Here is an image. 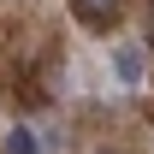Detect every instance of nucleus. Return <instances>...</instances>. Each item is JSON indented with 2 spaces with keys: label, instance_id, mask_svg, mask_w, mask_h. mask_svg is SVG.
I'll return each instance as SVG.
<instances>
[{
  "label": "nucleus",
  "instance_id": "1",
  "mask_svg": "<svg viewBox=\"0 0 154 154\" xmlns=\"http://www.w3.org/2000/svg\"><path fill=\"white\" fill-rule=\"evenodd\" d=\"M71 12L89 24V30H113L119 12H125V0H71Z\"/></svg>",
  "mask_w": 154,
  "mask_h": 154
},
{
  "label": "nucleus",
  "instance_id": "2",
  "mask_svg": "<svg viewBox=\"0 0 154 154\" xmlns=\"http://www.w3.org/2000/svg\"><path fill=\"white\" fill-rule=\"evenodd\" d=\"M113 71H119V83H142V71H148L142 48H119V54H113Z\"/></svg>",
  "mask_w": 154,
  "mask_h": 154
},
{
  "label": "nucleus",
  "instance_id": "3",
  "mask_svg": "<svg viewBox=\"0 0 154 154\" xmlns=\"http://www.w3.org/2000/svg\"><path fill=\"white\" fill-rule=\"evenodd\" d=\"M6 154H42L36 131H30V125H12V131H6Z\"/></svg>",
  "mask_w": 154,
  "mask_h": 154
},
{
  "label": "nucleus",
  "instance_id": "4",
  "mask_svg": "<svg viewBox=\"0 0 154 154\" xmlns=\"http://www.w3.org/2000/svg\"><path fill=\"white\" fill-rule=\"evenodd\" d=\"M101 154H107V148H101Z\"/></svg>",
  "mask_w": 154,
  "mask_h": 154
}]
</instances>
